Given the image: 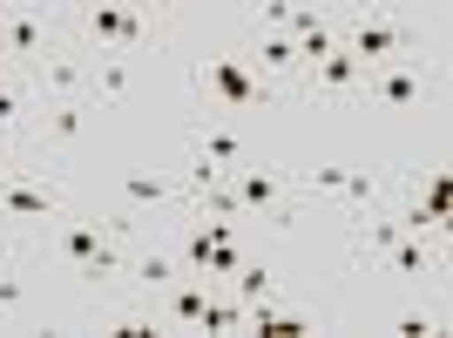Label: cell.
<instances>
[{
    "label": "cell",
    "instance_id": "obj_1",
    "mask_svg": "<svg viewBox=\"0 0 453 338\" xmlns=\"http://www.w3.org/2000/svg\"><path fill=\"white\" fill-rule=\"evenodd\" d=\"M48 264L75 291H122V271H129V244L150 224H135L129 210H55L48 217Z\"/></svg>",
    "mask_w": 453,
    "mask_h": 338
},
{
    "label": "cell",
    "instance_id": "obj_2",
    "mask_svg": "<svg viewBox=\"0 0 453 338\" xmlns=\"http://www.w3.org/2000/svg\"><path fill=\"white\" fill-rule=\"evenodd\" d=\"M61 20H68V35L81 41V55H88V61H102V55L142 61V55H156V48H170V35H176V20L163 14V7H129V0L68 7Z\"/></svg>",
    "mask_w": 453,
    "mask_h": 338
},
{
    "label": "cell",
    "instance_id": "obj_3",
    "mask_svg": "<svg viewBox=\"0 0 453 338\" xmlns=\"http://www.w3.org/2000/svg\"><path fill=\"white\" fill-rule=\"evenodd\" d=\"M278 81H265L257 68H250L244 48H217V55H196L189 61V102H196V115L203 122H237V115H257L278 102Z\"/></svg>",
    "mask_w": 453,
    "mask_h": 338
},
{
    "label": "cell",
    "instance_id": "obj_4",
    "mask_svg": "<svg viewBox=\"0 0 453 338\" xmlns=\"http://www.w3.org/2000/svg\"><path fill=\"white\" fill-rule=\"evenodd\" d=\"M419 41H426V27L406 20V14H386V7H372V14H339V48L352 61H365V68L419 55Z\"/></svg>",
    "mask_w": 453,
    "mask_h": 338
},
{
    "label": "cell",
    "instance_id": "obj_5",
    "mask_svg": "<svg viewBox=\"0 0 453 338\" xmlns=\"http://www.w3.org/2000/svg\"><path fill=\"white\" fill-rule=\"evenodd\" d=\"M224 189L237 196L244 224H250V217H265L271 230H291V224H298V183H291V169L265 163V156H250L244 169H230Z\"/></svg>",
    "mask_w": 453,
    "mask_h": 338
},
{
    "label": "cell",
    "instance_id": "obj_6",
    "mask_svg": "<svg viewBox=\"0 0 453 338\" xmlns=\"http://www.w3.org/2000/svg\"><path fill=\"white\" fill-rule=\"evenodd\" d=\"M61 35H68L61 7H0V61L14 75H27L41 55H55Z\"/></svg>",
    "mask_w": 453,
    "mask_h": 338
},
{
    "label": "cell",
    "instance_id": "obj_7",
    "mask_svg": "<svg viewBox=\"0 0 453 338\" xmlns=\"http://www.w3.org/2000/svg\"><path fill=\"white\" fill-rule=\"evenodd\" d=\"M75 196H68V183L61 176H48L41 163H20V176L7 189H0V224L14 230V224H48L55 210H68Z\"/></svg>",
    "mask_w": 453,
    "mask_h": 338
},
{
    "label": "cell",
    "instance_id": "obj_8",
    "mask_svg": "<svg viewBox=\"0 0 453 338\" xmlns=\"http://www.w3.org/2000/svg\"><path fill=\"white\" fill-rule=\"evenodd\" d=\"M365 61H352L339 48V55H325V61H311L298 81H291V95L298 102H311V109H345V102H365Z\"/></svg>",
    "mask_w": 453,
    "mask_h": 338
},
{
    "label": "cell",
    "instance_id": "obj_9",
    "mask_svg": "<svg viewBox=\"0 0 453 338\" xmlns=\"http://www.w3.org/2000/svg\"><path fill=\"white\" fill-rule=\"evenodd\" d=\"M95 102L81 95V102H35V122H27V150L35 156H68L81 150V135L95 129Z\"/></svg>",
    "mask_w": 453,
    "mask_h": 338
},
{
    "label": "cell",
    "instance_id": "obj_10",
    "mask_svg": "<svg viewBox=\"0 0 453 338\" xmlns=\"http://www.w3.org/2000/svg\"><path fill=\"white\" fill-rule=\"evenodd\" d=\"M176 204H189L183 176H170V169H122L109 210H129L135 224H156V210H176Z\"/></svg>",
    "mask_w": 453,
    "mask_h": 338
},
{
    "label": "cell",
    "instance_id": "obj_11",
    "mask_svg": "<svg viewBox=\"0 0 453 338\" xmlns=\"http://www.w3.org/2000/svg\"><path fill=\"white\" fill-rule=\"evenodd\" d=\"M88 68H95V61L81 55V48H68V41H61L55 55H41L20 81L35 88V102H81V95H88Z\"/></svg>",
    "mask_w": 453,
    "mask_h": 338
},
{
    "label": "cell",
    "instance_id": "obj_12",
    "mask_svg": "<svg viewBox=\"0 0 453 338\" xmlns=\"http://www.w3.org/2000/svg\"><path fill=\"white\" fill-rule=\"evenodd\" d=\"M426 61L419 55H406V61H386V68H372L365 75V102L372 109H393V115H406V109H419L426 102Z\"/></svg>",
    "mask_w": 453,
    "mask_h": 338
},
{
    "label": "cell",
    "instance_id": "obj_13",
    "mask_svg": "<svg viewBox=\"0 0 453 338\" xmlns=\"http://www.w3.org/2000/svg\"><path fill=\"white\" fill-rule=\"evenodd\" d=\"M183 278V257H176V244H156L150 230L129 244V271H122V291L129 298H156L163 284H176Z\"/></svg>",
    "mask_w": 453,
    "mask_h": 338
},
{
    "label": "cell",
    "instance_id": "obj_14",
    "mask_svg": "<svg viewBox=\"0 0 453 338\" xmlns=\"http://www.w3.org/2000/svg\"><path fill=\"white\" fill-rule=\"evenodd\" d=\"M372 271H386V278L426 291V284H440V271H447V244H434V237H413V230H406V237H399V244L386 250Z\"/></svg>",
    "mask_w": 453,
    "mask_h": 338
},
{
    "label": "cell",
    "instance_id": "obj_15",
    "mask_svg": "<svg viewBox=\"0 0 453 338\" xmlns=\"http://www.w3.org/2000/svg\"><path fill=\"white\" fill-rule=\"evenodd\" d=\"M244 55H250V68H257L265 81H278V88H291L298 68H304V61H298V41H291V35H265V27H250Z\"/></svg>",
    "mask_w": 453,
    "mask_h": 338
},
{
    "label": "cell",
    "instance_id": "obj_16",
    "mask_svg": "<svg viewBox=\"0 0 453 338\" xmlns=\"http://www.w3.org/2000/svg\"><path fill=\"white\" fill-rule=\"evenodd\" d=\"M189 156H196V163H210V169H224V176H230V169H244L257 150H250V142H244L237 129H224V122H196V129H189Z\"/></svg>",
    "mask_w": 453,
    "mask_h": 338
},
{
    "label": "cell",
    "instance_id": "obj_17",
    "mask_svg": "<svg viewBox=\"0 0 453 338\" xmlns=\"http://www.w3.org/2000/svg\"><path fill=\"white\" fill-rule=\"evenodd\" d=\"M27 122H35V88L14 75V68H0V142H27Z\"/></svg>",
    "mask_w": 453,
    "mask_h": 338
},
{
    "label": "cell",
    "instance_id": "obj_18",
    "mask_svg": "<svg viewBox=\"0 0 453 338\" xmlns=\"http://www.w3.org/2000/svg\"><path fill=\"white\" fill-rule=\"evenodd\" d=\"M129 88H135V61L102 55V61L88 68V102H95V109H122V102H129Z\"/></svg>",
    "mask_w": 453,
    "mask_h": 338
},
{
    "label": "cell",
    "instance_id": "obj_19",
    "mask_svg": "<svg viewBox=\"0 0 453 338\" xmlns=\"http://www.w3.org/2000/svg\"><path fill=\"white\" fill-rule=\"evenodd\" d=\"M20 311H35V271L14 250V257L0 264V319H20Z\"/></svg>",
    "mask_w": 453,
    "mask_h": 338
},
{
    "label": "cell",
    "instance_id": "obj_20",
    "mask_svg": "<svg viewBox=\"0 0 453 338\" xmlns=\"http://www.w3.org/2000/svg\"><path fill=\"white\" fill-rule=\"evenodd\" d=\"M109 332L115 338H156L163 325H156V304L150 298H129V291H122V304L109 311Z\"/></svg>",
    "mask_w": 453,
    "mask_h": 338
},
{
    "label": "cell",
    "instance_id": "obj_21",
    "mask_svg": "<svg viewBox=\"0 0 453 338\" xmlns=\"http://www.w3.org/2000/svg\"><path fill=\"white\" fill-rule=\"evenodd\" d=\"M196 332H244V304H237L224 284H217V291L203 298V319H196Z\"/></svg>",
    "mask_w": 453,
    "mask_h": 338
},
{
    "label": "cell",
    "instance_id": "obj_22",
    "mask_svg": "<svg viewBox=\"0 0 453 338\" xmlns=\"http://www.w3.org/2000/svg\"><path fill=\"white\" fill-rule=\"evenodd\" d=\"M224 291H230L237 304H257V298H278V278H271L265 264H244V271H237V278H230Z\"/></svg>",
    "mask_w": 453,
    "mask_h": 338
},
{
    "label": "cell",
    "instance_id": "obj_23",
    "mask_svg": "<svg viewBox=\"0 0 453 338\" xmlns=\"http://www.w3.org/2000/svg\"><path fill=\"white\" fill-rule=\"evenodd\" d=\"M237 271H244V250H237V237H230V244H210V257H203V278H210V284H230Z\"/></svg>",
    "mask_w": 453,
    "mask_h": 338
},
{
    "label": "cell",
    "instance_id": "obj_24",
    "mask_svg": "<svg viewBox=\"0 0 453 338\" xmlns=\"http://www.w3.org/2000/svg\"><path fill=\"white\" fill-rule=\"evenodd\" d=\"M393 332L399 338H440V319L426 311V304H399V311H393Z\"/></svg>",
    "mask_w": 453,
    "mask_h": 338
},
{
    "label": "cell",
    "instance_id": "obj_25",
    "mask_svg": "<svg viewBox=\"0 0 453 338\" xmlns=\"http://www.w3.org/2000/svg\"><path fill=\"white\" fill-rule=\"evenodd\" d=\"M304 189H311V196H339V189H345V169H311Z\"/></svg>",
    "mask_w": 453,
    "mask_h": 338
},
{
    "label": "cell",
    "instance_id": "obj_26",
    "mask_svg": "<svg viewBox=\"0 0 453 338\" xmlns=\"http://www.w3.org/2000/svg\"><path fill=\"white\" fill-rule=\"evenodd\" d=\"M20 163H27V156H20L14 142H0V189H7V183H14V176H20Z\"/></svg>",
    "mask_w": 453,
    "mask_h": 338
},
{
    "label": "cell",
    "instance_id": "obj_27",
    "mask_svg": "<svg viewBox=\"0 0 453 338\" xmlns=\"http://www.w3.org/2000/svg\"><path fill=\"white\" fill-rule=\"evenodd\" d=\"M0 68H7V61H0Z\"/></svg>",
    "mask_w": 453,
    "mask_h": 338
}]
</instances>
